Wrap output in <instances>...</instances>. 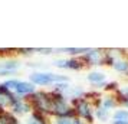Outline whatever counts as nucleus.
<instances>
[{
  "label": "nucleus",
  "mask_w": 128,
  "mask_h": 124,
  "mask_svg": "<svg viewBox=\"0 0 128 124\" xmlns=\"http://www.w3.org/2000/svg\"><path fill=\"white\" fill-rule=\"evenodd\" d=\"M30 84L33 85H50V84H60V82H68V78L64 75H58L53 72H33L30 74Z\"/></svg>",
  "instance_id": "nucleus-1"
},
{
  "label": "nucleus",
  "mask_w": 128,
  "mask_h": 124,
  "mask_svg": "<svg viewBox=\"0 0 128 124\" xmlns=\"http://www.w3.org/2000/svg\"><path fill=\"white\" fill-rule=\"evenodd\" d=\"M118 94L124 95V97H128V85H125V87H122V88L118 89Z\"/></svg>",
  "instance_id": "nucleus-15"
},
{
  "label": "nucleus",
  "mask_w": 128,
  "mask_h": 124,
  "mask_svg": "<svg viewBox=\"0 0 128 124\" xmlns=\"http://www.w3.org/2000/svg\"><path fill=\"white\" fill-rule=\"evenodd\" d=\"M89 51V48H64L60 52L69 53V55H85Z\"/></svg>",
  "instance_id": "nucleus-11"
},
{
  "label": "nucleus",
  "mask_w": 128,
  "mask_h": 124,
  "mask_svg": "<svg viewBox=\"0 0 128 124\" xmlns=\"http://www.w3.org/2000/svg\"><path fill=\"white\" fill-rule=\"evenodd\" d=\"M120 101H121V104L124 107H127L128 108V97H124V95L120 94Z\"/></svg>",
  "instance_id": "nucleus-16"
},
{
  "label": "nucleus",
  "mask_w": 128,
  "mask_h": 124,
  "mask_svg": "<svg viewBox=\"0 0 128 124\" xmlns=\"http://www.w3.org/2000/svg\"><path fill=\"white\" fill-rule=\"evenodd\" d=\"M53 49H40V48H38L36 49V52L38 53H52Z\"/></svg>",
  "instance_id": "nucleus-19"
},
{
  "label": "nucleus",
  "mask_w": 128,
  "mask_h": 124,
  "mask_svg": "<svg viewBox=\"0 0 128 124\" xmlns=\"http://www.w3.org/2000/svg\"><path fill=\"white\" fill-rule=\"evenodd\" d=\"M112 68L118 72L127 74L128 75V61H122V59H115V62L112 64Z\"/></svg>",
  "instance_id": "nucleus-9"
},
{
  "label": "nucleus",
  "mask_w": 128,
  "mask_h": 124,
  "mask_svg": "<svg viewBox=\"0 0 128 124\" xmlns=\"http://www.w3.org/2000/svg\"><path fill=\"white\" fill-rule=\"evenodd\" d=\"M118 87V84L114 81V82H110V84H105V89H115Z\"/></svg>",
  "instance_id": "nucleus-17"
},
{
  "label": "nucleus",
  "mask_w": 128,
  "mask_h": 124,
  "mask_svg": "<svg viewBox=\"0 0 128 124\" xmlns=\"http://www.w3.org/2000/svg\"><path fill=\"white\" fill-rule=\"evenodd\" d=\"M56 124H82V123L78 117L69 115V117H59L56 120Z\"/></svg>",
  "instance_id": "nucleus-12"
},
{
  "label": "nucleus",
  "mask_w": 128,
  "mask_h": 124,
  "mask_svg": "<svg viewBox=\"0 0 128 124\" xmlns=\"http://www.w3.org/2000/svg\"><path fill=\"white\" fill-rule=\"evenodd\" d=\"M72 104H75V114H78L79 117L84 120H86V123H92L94 121V110L91 104L88 102L85 98H75L72 100Z\"/></svg>",
  "instance_id": "nucleus-3"
},
{
  "label": "nucleus",
  "mask_w": 128,
  "mask_h": 124,
  "mask_svg": "<svg viewBox=\"0 0 128 124\" xmlns=\"http://www.w3.org/2000/svg\"><path fill=\"white\" fill-rule=\"evenodd\" d=\"M0 124H19V121L13 112H3L0 114Z\"/></svg>",
  "instance_id": "nucleus-10"
},
{
  "label": "nucleus",
  "mask_w": 128,
  "mask_h": 124,
  "mask_svg": "<svg viewBox=\"0 0 128 124\" xmlns=\"http://www.w3.org/2000/svg\"><path fill=\"white\" fill-rule=\"evenodd\" d=\"M112 117L115 121H127L128 123V110H118L114 112Z\"/></svg>",
  "instance_id": "nucleus-13"
},
{
  "label": "nucleus",
  "mask_w": 128,
  "mask_h": 124,
  "mask_svg": "<svg viewBox=\"0 0 128 124\" xmlns=\"http://www.w3.org/2000/svg\"><path fill=\"white\" fill-rule=\"evenodd\" d=\"M19 51L23 53V55H30V53L36 52V49H19Z\"/></svg>",
  "instance_id": "nucleus-18"
},
{
  "label": "nucleus",
  "mask_w": 128,
  "mask_h": 124,
  "mask_svg": "<svg viewBox=\"0 0 128 124\" xmlns=\"http://www.w3.org/2000/svg\"><path fill=\"white\" fill-rule=\"evenodd\" d=\"M95 115H96L101 121H105V120H108V117H110V111H106V110L101 108V107H96V110H95Z\"/></svg>",
  "instance_id": "nucleus-14"
},
{
  "label": "nucleus",
  "mask_w": 128,
  "mask_h": 124,
  "mask_svg": "<svg viewBox=\"0 0 128 124\" xmlns=\"http://www.w3.org/2000/svg\"><path fill=\"white\" fill-rule=\"evenodd\" d=\"M88 81L94 85H104L106 82V75L102 74V72H98V71H94V72H89L88 74Z\"/></svg>",
  "instance_id": "nucleus-7"
},
{
  "label": "nucleus",
  "mask_w": 128,
  "mask_h": 124,
  "mask_svg": "<svg viewBox=\"0 0 128 124\" xmlns=\"http://www.w3.org/2000/svg\"><path fill=\"white\" fill-rule=\"evenodd\" d=\"M84 61L88 65H104V55L99 49H89L84 55Z\"/></svg>",
  "instance_id": "nucleus-4"
},
{
  "label": "nucleus",
  "mask_w": 128,
  "mask_h": 124,
  "mask_svg": "<svg viewBox=\"0 0 128 124\" xmlns=\"http://www.w3.org/2000/svg\"><path fill=\"white\" fill-rule=\"evenodd\" d=\"M116 101L112 98V97H104V98H101V104H99L98 107H101V108H104V110H106V111H111L114 107H115Z\"/></svg>",
  "instance_id": "nucleus-8"
},
{
  "label": "nucleus",
  "mask_w": 128,
  "mask_h": 124,
  "mask_svg": "<svg viewBox=\"0 0 128 124\" xmlns=\"http://www.w3.org/2000/svg\"><path fill=\"white\" fill-rule=\"evenodd\" d=\"M4 87L10 89V91H14L18 95H32L35 92V85L30 82H26V81H20V79H7L4 82Z\"/></svg>",
  "instance_id": "nucleus-2"
},
{
  "label": "nucleus",
  "mask_w": 128,
  "mask_h": 124,
  "mask_svg": "<svg viewBox=\"0 0 128 124\" xmlns=\"http://www.w3.org/2000/svg\"><path fill=\"white\" fill-rule=\"evenodd\" d=\"M55 66L62 68V69H72V71H78L82 66V61L79 59H60V61H55L53 62Z\"/></svg>",
  "instance_id": "nucleus-6"
},
{
  "label": "nucleus",
  "mask_w": 128,
  "mask_h": 124,
  "mask_svg": "<svg viewBox=\"0 0 128 124\" xmlns=\"http://www.w3.org/2000/svg\"><path fill=\"white\" fill-rule=\"evenodd\" d=\"M20 68V62L16 59H7L0 62V77H4V75H12Z\"/></svg>",
  "instance_id": "nucleus-5"
}]
</instances>
